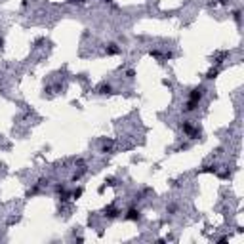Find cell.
<instances>
[{"label": "cell", "mask_w": 244, "mask_h": 244, "mask_svg": "<svg viewBox=\"0 0 244 244\" xmlns=\"http://www.w3.org/2000/svg\"><path fill=\"white\" fill-rule=\"evenodd\" d=\"M105 216H109V217H116V216H118V210L113 208V206H109V208H105Z\"/></svg>", "instance_id": "ba28073f"}, {"label": "cell", "mask_w": 244, "mask_h": 244, "mask_svg": "<svg viewBox=\"0 0 244 244\" xmlns=\"http://www.w3.org/2000/svg\"><path fill=\"white\" fill-rule=\"evenodd\" d=\"M233 17H235V21H237V23H240V17H242V12H240V10H237V12H235V14H233Z\"/></svg>", "instance_id": "9c48e42d"}, {"label": "cell", "mask_w": 244, "mask_h": 244, "mask_svg": "<svg viewBox=\"0 0 244 244\" xmlns=\"http://www.w3.org/2000/svg\"><path fill=\"white\" fill-rule=\"evenodd\" d=\"M124 217L130 219V221H139V219H141V212H139V210H136V208H130L128 214H126Z\"/></svg>", "instance_id": "3957f363"}, {"label": "cell", "mask_w": 244, "mask_h": 244, "mask_svg": "<svg viewBox=\"0 0 244 244\" xmlns=\"http://www.w3.org/2000/svg\"><path fill=\"white\" fill-rule=\"evenodd\" d=\"M181 128H183V132H185V134L189 136V137L196 139V136H198V130H196V128L191 124V122H183V124H181Z\"/></svg>", "instance_id": "6da1fadb"}, {"label": "cell", "mask_w": 244, "mask_h": 244, "mask_svg": "<svg viewBox=\"0 0 244 244\" xmlns=\"http://www.w3.org/2000/svg\"><path fill=\"white\" fill-rule=\"evenodd\" d=\"M71 196H73V198H78V196H82V189H76V191H73V193H71Z\"/></svg>", "instance_id": "30bf717a"}, {"label": "cell", "mask_w": 244, "mask_h": 244, "mask_svg": "<svg viewBox=\"0 0 244 244\" xmlns=\"http://www.w3.org/2000/svg\"><path fill=\"white\" fill-rule=\"evenodd\" d=\"M105 52L109 53V55H116V53H120V48H118V44H107L105 46Z\"/></svg>", "instance_id": "5b68a950"}, {"label": "cell", "mask_w": 244, "mask_h": 244, "mask_svg": "<svg viewBox=\"0 0 244 244\" xmlns=\"http://www.w3.org/2000/svg\"><path fill=\"white\" fill-rule=\"evenodd\" d=\"M69 2H73V4H84L86 0H69Z\"/></svg>", "instance_id": "4fadbf2b"}, {"label": "cell", "mask_w": 244, "mask_h": 244, "mask_svg": "<svg viewBox=\"0 0 244 244\" xmlns=\"http://www.w3.org/2000/svg\"><path fill=\"white\" fill-rule=\"evenodd\" d=\"M126 76H128V78H134V76H136V71H134V69H130V71L126 73Z\"/></svg>", "instance_id": "7c38bea8"}, {"label": "cell", "mask_w": 244, "mask_h": 244, "mask_svg": "<svg viewBox=\"0 0 244 244\" xmlns=\"http://www.w3.org/2000/svg\"><path fill=\"white\" fill-rule=\"evenodd\" d=\"M202 95H204V90H202V88H193V90H191V94H189V99H191V101H200V99H202Z\"/></svg>", "instance_id": "7a4b0ae2"}, {"label": "cell", "mask_w": 244, "mask_h": 244, "mask_svg": "<svg viewBox=\"0 0 244 244\" xmlns=\"http://www.w3.org/2000/svg\"><path fill=\"white\" fill-rule=\"evenodd\" d=\"M196 107H198V103H196V101H191V99H189V101H187V105L183 107V111H185V113H193Z\"/></svg>", "instance_id": "8992f818"}, {"label": "cell", "mask_w": 244, "mask_h": 244, "mask_svg": "<svg viewBox=\"0 0 244 244\" xmlns=\"http://www.w3.org/2000/svg\"><path fill=\"white\" fill-rule=\"evenodd\" d=\"M200 172H216V168H214V166H204Z\"/></svg>", "instance_id": "8fae6325"}, {"label": "cell", "mask_w": 244, "mask_h": 244, "mask_svg": "<svg viewBox=\"0 0 244 244\" xmlns=\"http://www.w3.org/2000/svg\"><path fill=\"white\" fill-rule=\"evenodd\" d=\"M97 94H101V95H107V94H113V86L111 84H107V82H103L101 86L97 88Z\"/></svg>", "instance_id": "277c9868"}, {"label": "cell", "mask_w": 244, "mask_h": 244, "mask_svg": "<svg viewBox=\"0 0 244 244\" xmlns=\"http://www.w3.org/2000/svg\"><path fill=\"white\" fill-rule=\"evenodd\" d=\"M217 74H219V67H214V69H210V71H208L206 78H208V80H214V78H217Z\"/></svg>", "instance_id": "52a82bcc"}]
</instances>
